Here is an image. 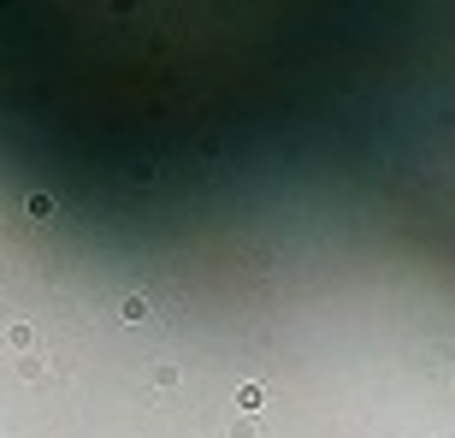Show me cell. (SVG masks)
Returning a JSON list of instances; mask_svg holds the SVG:
<instances>
[{
    "instance_id": "obj_1",
    "label": "cell",
    "mask_w": 455,
    "mask_h": 438,
    "mask_svg": "<svg viewBox=\"0 0 455 438\" xmlns=\"http://www.w3.org/2000/svg\"><path fill=\"white\" fill-rule=\"evenodd\" d=\"M119 320H125V326H142V320H148V302H142V296H125V302H119Z\"/></svg>"
},
{
    "instance_id": "obj_2",
    "label": "cell",
    "mask_w": 455,
    "mask_h": 438,
    "mask_svg": "<svg viewBox=\"0 0 455 438\" xmlns=\"http://www.w3.org/2000/svg\"><path fill=\"white\" fill-rule=\"evenodd\" d=\"M237 403H243V409H260V403H266V391H260V385H243V391H237Z\"/></svg>"
}]
</instances>
